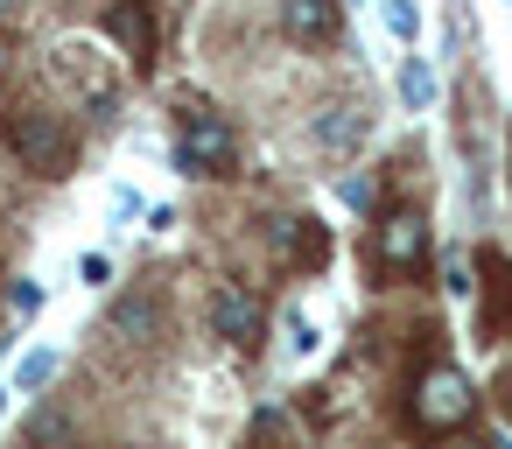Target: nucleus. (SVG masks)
Masks as SVG:
<instances>
[{"label": "nucleus", "mask_w": 512, "mask_h": 449, "mask_svg": "<svg viewBox=\"0 0 512 449\" xmlns=\"http://www.w3.org/2000/svg\"><path fill=\"white\" fill-rule=\"evenodd\" d=\"M8 148H15V155H22V169H36V176H64V169H71V155H78L71 127H64L57 113H43V106L8 113Z\"/></svg>", "instance_id": "obj_1"}, {"label": "nucleus", "mask_w": 512, "mask_h": 449, "mask_svg": "<svg viewBox=\"0 0 512 449\" xmlns=\"http://www.w3.org/2000/svg\"><path fill=\"white\" fill-rule=\"evenodd\" d=\"M176 162H183L190 176H225V169H232V127H225L218 113H190L183 134H176Z\"/></svg>", "instance_id": "obj_3"}, {"label": "nucleus", "mask_w": 512, "mask_h": 449, "mask_svg": "<svg viewBox=\"0 0 512 449\" xmlns=\"http://www.w3.org/2000/svg\"><path fill=\"white\" fill-rule=\"evenodd\" d=\"M400 99H407L414 113L435 99V78H428V64H421V57H407V64H400Z\"/></svg>", "instance_id": "obj_10"}, {"label": "nucleus", "mask_w": 512, "mask_h": 449, "mask_svg": "<svg viewBox=\"0 0 512 449\" xmlns=\"http://www.w3.org/2000/svg\"><path fill=\"white\" fill-rule=\"evenodd\" d=\"M484 288H491V309H484V337H512V260L484 253Z\"/></svg>", "instance_id": "obj_7"}, {"label": "nucleus", "mask_w": 512, "mask_h": 449, "mask_svg": "<svg viewBox=\"0 0 512 449\" xmlns=\"http://www.w3.org/2000/svg\"><path fill=\"white\" fill-rule=\"evenodd\" d=\"M50 372H57V351H29L22 358V386H43Z\"/></svg>", "instance_id": "obj_12"}, {"label": "nucleus", "mask_w": 512, "mask_h": 449, "mask_svg": "<svg viewBox=\"0 0 512 449\" xmlns=\"http://www.w3.org/2000/svg\"><path fill=\"white\" fill-rule=\"evenodd\" d=\"M386 22H393V36H414V29H421L414 0H386Z\"/></svg>", "instance_id": "obj_13"}, {"label": "nucleus", "mask_w": 512, "mask_h": 449, "mask_svg": "<svg viewBox=\"0 0 512 449\" xmlns=\"http://www.w3.org/2000/svg\"><path fill=\"white\" fill-rule=\"evenodd\" d=\"M8 15H15V0H0V22H8Z\"/></svg>", "instance_id": "obj_16"}, {"label": "nucleus", "mask_w": 512, "mask_h": 449, "mask_svg": "<svg viewBox=\"0 0 512 449\" xmlns=\"http://www.w3.org/2000/svg\"><path fill=\"white\" fill-rule=\"evenodd\" d=\"M379 260H386L393 274H414V267L428 260V225H421V211H386V218H379Z\"/></svg>", "instance_id": "obj_5"}, {"label": "nucleus", "mask_w": 512, "mask_h": 449, "mask_svg": "<svg viewBox=\"0 0 512 449\" xmlns=\"http://www.w3.org/2000/svg\"><path fill=\"white\" fill-rule=\"evenodd\" d=\"M288 344H295V351H316V330H309L302 316H288Z\"/></svg>", "instance_id": "obj_14"}, {"label": "nucleus", "mask_w": 512, "mask_h": 449, "mask_svg": "<svg viewBox=\"0 0 512 449\" xmlns=\"http://www.w3.org/2000/svg\"><path fill=\"white\" fill-rule=\"evenodd\" d=\"M281 36L288 43H330L337 36V0H281Z\"/></svg>", "instance_id": "obj_6"}, {"label": "nucleus", "mask_w": 512, "mask_h": 449, "mask_svg": "<svg viewBox=\"0 0 512 449\" xmlns=\"http://www.w3.org/2000/svg\"><path fill=\"white\" fill-rule=\"evenodd\" d=\"M498 414H505V421H512V365H505V372H498Z\"/></svg>", "instance_id": "obj_15"}, {"label": "nucleus", "mask_w": 512, "mask_h": 449, "mask_svg": "<svg viewBox=\"0 0 512 449\" xmlns=\"http://www.w3.org/2000/svg\"><path fill=\"white\" fill-rule=\"evenodd\" d=\"M316 148L323 155H351L358 141H365V113H351V106H330V113H316Z\"/></svg>", "instance_id": "obj_8"}, {"label": "nucleus", "mask_w": 512, "mask_h": 449, "mask_svg": "<svg viewBox=\"0 0 512 449\" xmlns=\"http://www.w3.org/2000/svg\"><path fill=\"white\" fill-rule=\"evenodd\" d=\"M288 253H295L302 267H316V260H323V225H316V218H295V232H288Z\"/></svg>", "instance_id": "obj_11"}, {"label": "nucleus", "mask_w": 512, "mask_h": 449, "mask_svg": "<svg viewBox=\"0 0 512 449\" xmlns=\"http://www.w3.org/2000/svg\"><path fill=\"white\" fill-rule=\"evenodd\" d=\"M106 330L127 337V344H155V337H162V309L141 302V295H127V302H113V323H106Z\"/></svg>", "instance_id": "obj_9"}, {"label": "nucleus", "mask_w": 512, "mask_h": 449, "mask_svg": "<svg viewBox=\"0 0 512 449\" xmlns=\"http://www.w3.org/2000/svg\"><path fill=\"white\" fill-rule=\"evenodd\" d=\"M470 407H477V393H470V379H463L456 365L421 372V386H414V428L449 435V428H463V421H470Z\"/></svg>", "instance_id": "obj_2"}, {"label": "nucleus", "mask_w": 512, "mask_h": 449, "mask_svg": "<svg viewBox=\"0 0 512 449\" xmlns=\"http://www.w3.org/2000/svg\"><path fill=\"white\" fill-rule=\"evenodd\" d=\"M211 323H218V337H232L239 351H253V344H260V330H267L260 295H253V288H239V281H225V288L211 295Z\"/></svg>", "instance_id": "obj_4"}]
</instances>
